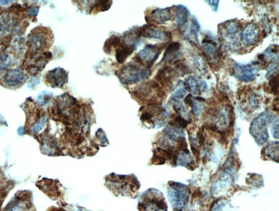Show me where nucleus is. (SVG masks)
I'll return each mask as SVG.
<instances>
[{
  "label": "nucleus",
  "instance_id": "20e7f679",
  "mask_svg": "<svg viewBox=\"0 0 279 211\" xmlns=\"http://www.w3.org/2000/svg\"><path fill=\"white\" fill-rule=\"evenodd\" d=\"M45 28H36L34 29L28 38V46L33 54L44 50L49 47L54 37H49V34L46 32Z\"/></svg>",
  "mask_w": 279,
  "mask_h": 211
},
{
  "label": "nucleus",
  "instance_id": "ddd939ff",
  "mask_svg": "<svg viewBox=\"0 0 279 211\" xmlns=\"http://www.w3.org/2000/svg\"><path fill=\"white\" fill-rule=\"evenodd\" d=\"M25 80V76L21 70L11 69L9 70L4 77L5 84L9 87H18L21 85Z\"/></svg>",
  "mask_w": 279,
  "mask_h": 211
},
{
  "label": "nucleus",
  "instance_id": "473e14b6",
  "mask_svg": "<svg viewBox=\"0 0 279 211\" xmlns=\"http://www.w3.org/2000/svg\"><path fill=\"white\" fill-rule=\"evenodd\" d=\"M60 211V210H59V211Z\"/></svg>",
  "mask_w": 279,
  "mask_h": 211
},
{
  "label": "nucleus",
  "instance_id": "393cba45",
  "mask_svg": "<svg viewBox=\"0 0 279 211\" xmlns=\"http://www.w3.org/2000/svg\"><path fill=\"white\" fill-rule=\"evenodd\" d=\"M200 29V25L199 23L197 21L196 18H193L192 20V25H191V29H190V33H188L187 35V38L193 40V42L194 43H198V32L199 31Z\"/></svg>",
  "mask_w": 279,
  "mask_h": 211
},
{
  "label": "nucleus",
  "instance_id": "2f4dec72",
  "mask_svg": "<svg viewBox=\"0 0 279 211\" xmlns=\"http://www.w3.org/2000/svg\"><path fill=\"white\" fill-rule=\"evenodd\" d=\"M39 12V8L38 7H30L29 9V14L32 17H36V15Z\"/></svg>",
  "mask_w": 279,
  "mask_h": 211
},
{
  "label": "nucleus",
  "instance_id": "412c9836",
  "mask_svg": "<svg viewBox=\"0 0 279 211\" xmlns=\"http://www.w3.org/2000/svg\"><path fill=\"white\" fill-rule=\"evenodd\" d=\"M223 30L225 32L226 36H236L237 33H239L241 29V26H240V22L237 20H230L228 22H225L223 24H222Z\"/></svg>",
  "mask_w": 279,
  "mask_h": 211
},
{
  "label": "nucleus",
  "instance_id": "6ab92c4d",
  "mask_svg": "<svg viewBox=\"0 0 279 211\" xmlns=\"http://www.w3.org/2000/svg\"><path fill=\"white\" fill-rule=\"evenodd\" d=\"M176 10V21L177 27H183L187 22L189 17V11L183 5H176L174 7Z\"/></svg>",
  "mask_w": 279,
  "mask_h": 211
},
{
  "label": "nucleus",
  "instance_id": "5701e85b",
  "mask_svg": "<svg viewBox=\"0 0 279 211\" xmlns=\"http://www.w3.org/2000/svg\"><path fill=\"white\" fill-rule=\"evenodd\" d=\"M143 209L144 211H167V206L162 199L148 201L146 204L143 205Z\"/></svg>",
  "mask_w": 279,
  "mask_h": 211
},
{
  "label": "nucleus",
  "instance_id": "f03ea898",
  "mask_svg": "<svg viewBox=\"0 0 279 211\" xmlns=\"http://www.w3.org/2000/svg\"><path fill=\"white\" fill-rule=\"evenodd\" d=\"M133 95L140 101H148L151 103H158V99L164 96L165 93L158 82H149L139 87Z\"/></svg>",
  "mask_w": 279,
  "mask_h": 211
},
{
  "label": "nucleus",
  "instance_id": "9d476101",
  "mask_svg": "<svg viewBox=\"0 0 279 211\" xmlns=\"http://www.w3.org/2000/svg\"><path fill=\"white\" fill-rule=\"evenodd\" d=\"M141 36L150 39H162L169 41L172 38L171 32L154 25H144L141 28Z\"/></svg>",
  "mask_w": 279,
  "mask_h": 211
},
{
  "label": "nucleus",
  "instance_id": "423d86ee",
  "mask_svg": "<svg viewBox=\"0 0 279 211\" xmlns=\"http://www.w3.org/2000/svg\"><path fill=\"white\" fill-rule=\"evenodd\" d=\"M163 47L160 45H147L138 54L136 59L138 64L143 67L150 68L157 61Z\"/></svg>",
  "mask_w": 279,
  "mask_h": 211
},
{
  "label": "nucleus",
  "instance_id": "4468645a",
  "mask_svg": "<svg viewBox=\"0 0 279 211\" xmlns=\"http://www.w3.org/2000/svg\"><path fill=\"white\" fill-rule=\"evenodd\" d=\"M173 18L172 14V8H165V9H156L151 11L149 17L151 22H156L158 24H163L165 22L171 20Z\"/></svg>",
  "mask_w": 279,
  "mask_h": 211
},
{
  "label": "nucleus",
  "instance_id": "7ed1b4c3",
  "mask_svg": "<svg viewBox=\"0 0 279 211\" xmlns=\"http://www.w3.org/2000/svg\"><path fill=\"white\" fill-rule=\"evenodd\" d=\"M168 195L174 210L182 211L189 199V189L181 183H171L168 187Z\"/></svg>",
  "mask_w": 279,
  "mask_h": 211
},
{
  "label": "nucleus",
  "instance_id": "4be33fe9",
  "mask_svg": "<svg viewBox=\"0 0 279 211\" xmlns=\"http://www.w3.org/2000/svg\"><path fill=\"white\" fill-rule=\"evenodd\" d=\"M135 50V48L133 47H126L120 44V46L116 49V59L120 64H123L126 58L133 54Z\"/></svg>",
  "mask_w": 279,
  "mask_h": 211
},
{
  "label": "nucleus",
  "instance_id": "c756f323",
  "mask_svg": "<svg viewBox=\"0 0 279 211\" xmlns=\"http://www.w3.org/2000/svg\"><path fill=\"white\" fill-rule=\"evenodd\" d=\"M228 208H227V204H224L223 202H221V204L219 203L218 205H216L214 207L213 211H227Z\"/></svg>",
  "mask_w": 279,
  "mask_h": 211
},
{
  "label": "nucleus",
  "instance_id": "dca6fc26",
  "mask_svg": "<svg viewBox=\"0 0 279 211\" xmlns=\"http://www.w3.org/2000/svg\"><path fill=\"white\" fill-rule=\"evenodd\" d=\"M186 90L196 96H199L203 90H207V84L203 80L196 78L195 77H187L185 82Z\"/></svg>",
  "mask_w": 279,
  "mask_h": 211
},
{
  "label": "nucleus",
  "instance_id": "aec40b11",
  "mask_svg": "<svg viewBox=\"0 0 279 211\" xmlns=\"http://www.w3.org/2000/svg\"><path fill=\"white\" fill-rule=\"evenodd\" d=\"M29 209V204L25 198L16 197L11 201L4 211H27Z\"/></svg>",
  "mask_w": 279,
  "mask_h": 211
},
{
  "label": "nucleus",
  "instance_id": "0eeeda50",
  "mask_svg": "<svg viewBox=\"0 0 279 211\" xmlns=\"http://www.w3.org/2000/svg\"><path fill=\"white\" fill-rule=\"evenodd\" d=\"M259 65V62H253L249 65H240L238 63H235L233 65V75L241 82H252L257 77Z\"/></svg>",
  "mask_w": 279,
  "mask_h": 211
},
{
  "label": "nucleus",
  "instance_id": "bb28decb",
  "mask_svg": "<svg viewBox=\"0 0 279 211\" xmlns=\"http://www.w3.org/2000/svg\"><path fill=\"white\" fill-rule=\"evenodd\" d=\"M46 122H47V116H45V115L40 116V117L38 118V120L30 127V133H39L40 131L44 127Z\"/></svg>",
  "mask_w": 279,
  "mask_h": 211
},
{
  "label": "nucleus",
  "instance_id": "f8f14e48",
  "mask_svg": "<svg viewBox=\"0 0 279 211\" xmlns=\"http://www.w3.org/2000/svg\"><path fill=\"white\" fill-rule=\"evenodd\" d=\"M182 57L181 44L179 42H172L166 47L164 56L161 63H175Z\"/></svg>",
  "mask_w": 279,
  "mask_h": 211
},
{
  "label": "nucleus",
  "instance_id": "7c9ffc66",
  "mask_svg": "<svg viewBox=\"0 0 279 211\" xmlns=\"http://www.w3.org/2000/svg\"><path fill=\"white\" fill-rule=\"evenodd\" d=\"M272 128L273 136L278 139V138H279V122H277V123H276V125L275 121L273 122Z\"/></svg>",
  "mask_w": 279,
  "mask_h": 211
},
{
  "label": "nucleus",
  "instance_id": "cd10ccee",
  "mask_svg": "<svg viewBox=\"0 0 279 211\" xmlns=\"http://www.w3.org/2000/svg\"><path fill=\"white\" fill-rule=\"evenodd\" d=\"M12 58L9 54H0V70H4L11 65Z\"/></svg>",
  "mask_w": 279,
  "mask_h": 211
},
{
  "label": "nucleus",
  "instance_id": "1a4fd4ad",
  "mask_svg": "<svg viewBox=\"0 0 279 211\" xmlns=\"http://www.w3.org/2000/svg\"><path fill=\"white\" fill-rule=\"evenodd\" d=\"M202 48L210 65H216L217 63H219V61L222 57V54L220 48L218 47L215 41L211 39H204L202 43Z\"/></svg>",
  "mask_w": 279,
  "mask_h": 211
},
{
  "label": "nucleus",
  "instance_id": "c85d7f7f",
  "mask_svg": "<svg viewBox=\"0 0 279 211\" xmlns=\"http://www.w3.org/2000/svg\"><path fill=\"white\" fill-rule=\"evenodd\" d=\"M269 86L271 88L272 93L278 95V93H279V75L278 74L275 77H272V78H270Z\"/></svg>",
  "mask_w": 279,
  "mask_h": 211
},
{
  "label": "nucleus",
  "instance_id": "a211bd4d",
  "mask_svg": "<svg viewBox=\"0 0 279 211\" xmlns=\"http://www.w3.org/2000/svg\"><path fill=\"white\" fill-rule=\"evenodd\" d=\"M14 25V20L9 13L0 15V37L4 36L11 31Z\"/></svg>",
  "mask_w": 279,
  "mask_h": 211
},
{
  "label": "nucleus",
  "instance_id": "9b49d317",
  "mask_svg": "<svg viewBox=\"0 0 279 211\" xmlns=\"http://www.w3.org/2000/svg\"><path fill=\"white\" fill-rule=\"evenodd\" d=\"M68 73L64 69L56 68L47 72L46 82L52 88H62L67 82Z\"/></svg>",
  "mask_w": 279,
  "mask_h": 211
},
{
  "label": "nucleus",
  "instance_id": "f257e3e1",
  "mask_svg": "<svg viewBox=\"0 0 279 211\" xmlns=\"http://www.w3.org/2000/svg\"><path fill=\"white\" fill-rule=\"evenodd\" d=\"M116 73L120 81L123 84L130 85L149 78L151 74V71L150 69L143 67L142 65L128 64L123 66Z\"/></svg>",
  "mask_w": 279,
  "mask_h": 211
},
{
  "label": "nucleus",
  "instance_id": "a878e982",
  "mask_svg": "<svg viewBox=\"0 0 279 211\" xmlns=\"http://www.w3.org/2000/svg\"><path fill=\"white\" fill-rule=\"evenodd\" d=\"M265 155L275 161V157L279 161V143H272L264 149Z\"/></svg>",
  "mask_w": 279,
  "mask_h": 211
},
{
  "label": "nucleus",
  "instance_id": "2eb2a0df",
  "mask_svg": "<svg viewBox=\"0 0 279 211\" xmlns=\"http://www.w3.org/2000/svg\"><path fill=\"white\" fill-rule=\"evenodd\" d=\"M178 76L176 74L174 68H172L170 66H166V67L164 66L158 72L156 79L165 88V87L171 86L172 82Z\"/></svg>",
  "mask_w": 279,
  "mask_h": 211
},
{
  "label": "nucleus",
  "instance_id": "39448f33",
  "mask_svg": "<svg viewBox=\"0 0 279 211\" xmlns=\"http://www.w3.org/2000/svg\"><path fill=\"white\" fill-rule=\"evenodd\" d=\"M267 116L262 114L254 118L251 123L250 133L259 145H263L268 140Z\"/></svg>",
  "mask_w": 279,
  "mask_h": 211
},
{
  "label": "nucleus",
  "instance_id": "b1692460",
  "mask_svg": "<svg viewBox=\"0 0 279 211\" xmlns=\"http://www.w3.org/2000/svg\"><path fill=\"white\" fill-rule=\"evenodd\" d=\"M121 44V39L118 37V36H113L107 39V41L105 42V45H104V51L105 53L107 54H110L112 53V51L114 48H118Z\"/></svg>",
  "mask_w": 279,
  "mask_h": 211
},
{
  "label": "nucleus",
  "instance_id": "6e6552de",
  "mask_svg": "<svg viewBox=\"0 0 279 211\" xmlns=\"http://www.w3.org/2000/svg\"><path fill=\"white\" fill-rule=\"evenodd\" d=\"M260 36L259 27L256 23L250 22L240 32V39L245 46H254L259 42Z\"/></svg>",
  "mask_w": 279,
  "mask_h": 211
},
{
  "label": "nucleus",
  "instance_id": "f3484780",
  "mask_svg": "<svg viewBox=\"0 0 279 211\" xmlns=\"http://www.w3.org/2000/svg\"><path fill=\"white\" fill-rule=\"evenodd\" d=\"M206 100L201 97H193L192 95H188L185 98V103L188 105L193 109L194 115H199L204 108V102Z\"/></svg>",
  "mask_w": 279,
  "mask_h": 211
}]
</instances>
